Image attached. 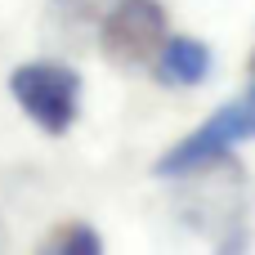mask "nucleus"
Wrapping results in <instances>:
<instances>
[{"label": "nucleus", "instance_id": "obj_1", "mask_svg": "<svg viewBox=\"0 0 255 255\" xmlns=\"http://www.w3.org/2000/svg\"><path fill=\"white\" fill-rule=\"evenodd\" d=\"M255 139V81L247 94L229 99L224 108H215L193 134H184L161 161H157V175H170V179H184V175H197L206 166H224L233 148L251 143Z\"/></svg>", "mask_w": 255, "mask_h": 255}, {"label": "nucleus", "instance_id": "obj_2", "mask_svg": "<svg viewBox=\"0 0 255 255\" xmlns=\"http://www.w3.org/2000/svg\"><path fill=\"white\" fill-rule=\"evenodd\" d=\"M9 90L27 112V121H36L45 134H67L81 112V76L67 63H49V58L22 63L9 76Z\"/></svg>", "mask_w": 255, "mask_h": 255}, {"label": "nucleus", "instance_id": "obj_3", "mask_svg": "<svg viewBox=\"0 0 255 255\" xmlns=\"http://www.w3.org/2000/svg\"><path fill=\"white\" fill-rule=\"evenodd\" d=\"M166 36H170V22L157 0H112L99 27V45L117 67H152Z\"/></svg>", "mask_w": 255, "mask_h": 255}, {"label": "nucleus", "instance_id": "obj_4", "mask_svg": "<svg viewBox=\"0 0 255 255\" xmlns=\"http://www.w3.org/2000/svg\"><path fill=\"white\" fill-rule=\"evenodd\" d=\"M211 67H215L211 45H202V40H193V36H166V45H161V54H157V63H152V76H157L161 85L188 90V85L206 81Z\"/></svg>", "mask_w": 255, "mask_h": 255}, {"label": "nucleus", "instance_id": "obj_5", "mask_svg": "<svg viewBox=\"0 0 255 255\" xmlns=\"http://www.w3.org/2000/svg\"><path fill=\"white\" fill-rule=\"evenodd\" d=\"M108 9H112V0H49L45 36L54 45H85L90 36H99Z\"/></svg>", "mask_w": 255, "mask_h": 255}, {"label": "nucleus", "instance_id": "obj_6", "mask_svg": "<svg viewBox=\"0 0 255 255\" xmlns=\"http://www.w3.org/2000/svg\"><path fill=\"white\" fill-rule=\"evenodd\" d=\"M40 255H103V242L90 224H67L49 238V247Z\"/></svg>", "mask_w": 255, "mask_h": 255}, {"label": "nucleus", "instance_id": "obj_7", "mask_svg": "<svg viewBox=\"0 0 255 255\" xmlns=\"http://www.w3.org/2000/svg\"><path fill=\"white\" fill-rule=\"evenodd\" d=\"M251 81H255V63H251Z\"/></svg>", "mask_w": 255, "mask_h": 255}]
</instances>
